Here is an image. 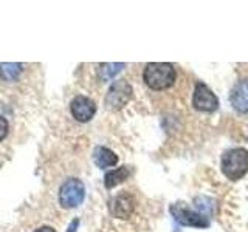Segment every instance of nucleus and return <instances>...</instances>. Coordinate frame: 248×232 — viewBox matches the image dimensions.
Returning <instances> with one entry per match:
<instances>
[{
  "label": "nucleus",
  "mask_w": 248,
  "mask_h": 232,
  "mask_svg": "<svg viewBox=\"0 0 248 232\" xmlns=\"http://www.w3.org/2000/svg\"><path fill=\"white\" fill-rule=\"evenodd\" d=\"M93 161H95L98 167L106 169L115 166L118 162V157L115 155V152L107 149V147H96L95 152H93Z\"/></svg>",
  "instance_id": "nucleus-10"
},
{
  "label": "nucleus",
  "mask_w": 248,
  "mask_h": 232,
  "mask_svg": "<svg viewBox=\"0 0 248 232\" xmlns=\"http://www.w3.org/2000/svg\"><path fill=\"white\" fill-rule=\"evenodd\" d=\"M78 226H79V220H78V218H75V220H73L72 223L68 224V229H67V232H76Z\"/></svg>",
  "instance_id": "nucleus-15"
},
{
  "label": "nucleus",
  "mask_w": 248,
  "mask_h": 232,
  "mask_svg": "<svg viewBox=\"0 0 248 232\" xmlns=\"http://www.w3.org/2000/svg\"><path fill=\"white\" fill-rule=\"evenodd\" d=\"M85 197V188L84 183L78 178H70L62 184L59 192V203L62 207H76L79 206Z\"/></svg>",
  "instance_id": "nucleus-3"
},
{
  "label": "nucleus",
  "mask_w": 248,
  "mask_h": 232,
  "mask_svg": "<svg viewBox=\"0 0 248 232\" xmlns=\"http://www.w3.org/2000/svg\"><path fill=\"white\" fill-rule=\"evenodd\" d=\"M126 67L124 64H103L99 65V76L103 81H110L112 77H115L121 70Z\"/></svg>",
  "instance_id": "nucleus-13"
},
{
  "label": "nucleus",
  "mask_w": 248,
  "mask_h": 232,
  "mask_svg": "<svg viewBox=\"0 0 248 232\" xmlns=\"http://www.w3.org/2000/svg\"><path fill=\"white\" fill-rule=\"evenodd\" d=\"M231 105L240 113H248V79L240 81L234 85L230 95Z\"/></svg>",
  "instance_id": "nucleus-9"
},
{
  "label": "nucleus",
  "mask_w": 248,
  "mask_h": 232,
  "mask_svg": "<svg viewBox=\"0 0 248 232\" xmlns=\"http://www.w3.org/2000/svg\"><path fill=\"white\" fill-rule=\"evenodd\" d=\"M129 169L127 166H123V167H118L115 170H110V172H107L106 176H104V186L107 189H112L115 186H118L120 183H123L124 180H127L129 176Z\"/></svg>",
  "instance_id": "nucleus-11"
},
{
  "label": "nucleus",
  "mask_w": 248,
  "mask_h": 232,
  "mask_svg": "<svg viewBox=\"0 0 248 232\" xmlns=\"http://www.w3.org/2000/svg\"><path fill=\"white\" fill-rule=\"evenodd\" d=\"M192 105L199 112H214L219 107V99L205 84L199 82L196 85V90H194Z\"/></svg>",
  "instance_id": "nucleus-6"
},
{
  "label": "nucleus",
  "mask_w": 248,
  "mask_h": 232,
  "mask_svg": "<svg viewBox=\"0 0 248 232\" xmlns=\"http://www.w3.org/2000/svg\"><path fill=\"white\" fill-rule=\"evenodd\" d=\"M175 68L172 64H165V62H152L147 64L143 72V79L146 85L152 90H166L175 82Z\"/></svg>",
  "instance_id": "nucleus-1"
},
{
  "label": "nucleus",
  "mask_w": 248,
  "mask_h": 232,
  "mask_svg": "<svg viewBox=\"0 0 248 232\" xmlns=\"http://www.w3.org/2000/svg\"><path fill=\"white\" fill-rule=\"evenodd\" d=\"M22 73L20 64H0V79L6 82L16 81Z\"/></svg>",
  "instance_id": "nucleus-12"
},
{
  "label": "nucleus",
  "mask_w": 248,
  "mask_h": 232,
  "mask_svg": "<svg viewBox=\"0 0 248 232\" xmlns=\"http://www.w3.org/2000/svg\"><path fill=\"white\" fill-rule=\"evenodd\" d=\"M34 232H56V229H53L51 226H42V228L36 229Z\"/></svg>",
  "instance_id": "nucleus-16"
},
{
  "label": "nucleus",
  "mask_w": 248,
  "mask_h": 232,
  "mask_svg": "<svg viewBox=\"0 0 248 232\" xmlns=\"http://www.w3.org/2000/svg\"><path fill=\"white\" fill-rule=\"evenodd\" d=\"M170 214L174 218L183 224V226H196V228H206L208 220L205 217H202L200 214L194 212L192 209H189L183 203H177L170 206Z\"/></svg>",
  "instance_id": "nucleus-5"
},
{
  "label": "nucleus",
  "mask_w": 248,
  "mask_h": 232,
  "mask_svg": "<svg viewBox=\"0 0 248 232\" xmlns=\"http://www.w3.org/2000/svg\"><path fill=\"white\" fill-rule=\"evenodd\" d=\"M132 87L126 79L115 81L106 95V105L110 110H120L132 99Z\"/></svg>",
  "instance_id": "nucleus-4"
},
{
  "label": "nucleus",
  "mask_w": 248,
  "mask_h": 232,
  "mask_svg": "<svg viewBox=\"0 0 248 232\" xmlns=\"http://www.w3.org/2000/svg\"><path fill=\"white\" fill-rule=\"evenodd\" d=\"M70 112H72L73 118L79 122L90 121L96 113V104L87 96H76L73 98L72 104H70Z\"/></svg>",
  "instance_id": "nucleus-7"
},
{
  "label": "nucleus",
  "mask_w": 248,
  "mask_h": 232,
  "mask_svg": "<svg viewBox=\"0 0 248 232\" xmlns=\"http://www.w3.org/2000/svg\"><path fill=\"white\" fill-rule=\"evenodd\" d=\"M222 172L230 180H239L248 170V152L244 147L227 150L222 155Z\"/></svg>",
  "instance_id": "nucleus-2"
},
{
  "label": "nucleus",
  "mask_w": 248,
  "mask_h": 232,
  "mask_svg": "<svg viewBox=\"0 0 248 232\" xmlns=\"http://www.w3.org/2000/svg\"><path fill=\"white\" fill-rule=\"evenodd\" d=\"M135 209V200L134 197L127 193L126 190L116 195L110 203V212L116 218H129Z\"/></svg>",
  "instance_id": "nucleus-8"
},
{
  "label": "nucleus",
  "mask_w": 248,
  "mask_h": 232,
  "mask_svg": "<svg viewBox=\"0 0 248 232\" xmlns=\"http://www.w3.org/2000/svg\"><path fill=\"white\" fill-rule=\"evenodd\" d=\"M6 135H8V121L3 116H0V141H3Z\"/></svg>",
  "instance_id": "nucleus-14"
}]
</instances>
